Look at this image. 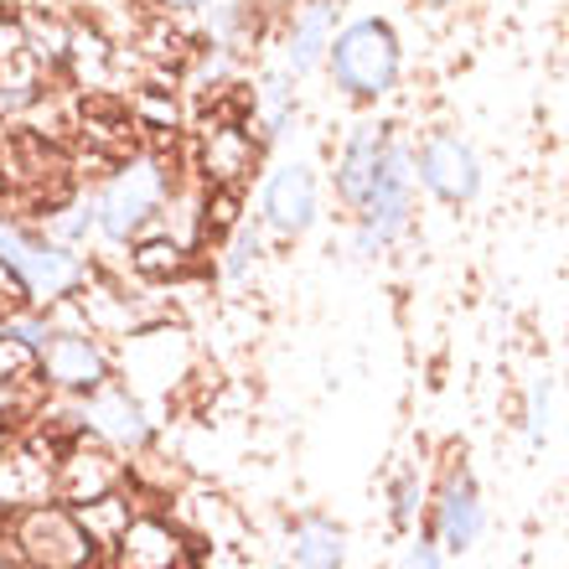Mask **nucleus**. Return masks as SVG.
<instances>
[{"label": "nucleus", "mask_w": 569, "mask_h": 569, "mask_svg": "<svg viewBox=\"0 0 569 569\" xmlns=\"http://www.w3.org/2000/svg\"><path fill=\"white\" fill-rule=\"evenodd\" d=\"M327 73L352 104H383L405 78V42L389 16H352L327 47Z\"/></svg>", "instance_id": "1"}, {"label": "nucleus", "mask_w": 569, "mask_h": 569, "mask_svg": "<svg viewBox=\"0 0 569 569\" xmlns=\"http://www.w3.org/2000/svg\"><path fill=\"white\" fill-rule=\"evenodd\" d=\"M337 0H300L296 16H290V31H284V58L280 68L290 78H306L327 62V47L337 37Z\"/></svg>", "instance_id": "12"}, {"label": "nucleus", "mask_w": 569, "mask_h": 569, "mask_svg": "<svg viewBox=\"0 0 569 569\" xmlns=\"http://www.w3.org/2000/svg\"><path fill=\"white\" fill-rule=\"evenodd\" d=\"M166 202V171L156 156H136V161H124L109 187L93 197V208H99V233L109 243H130L140 239L150 228V218L161 212Z\"/></svg>", "instance_id": "5"}, {"label": "nucleus", "mask_w": 569, "mask_h": 569, "mask_svg": "<svg viewBox=\"0 0 569 569\" xmlns=\"http://www.w3.org/2000/svg\"><path fill=\"white\" fill-rule=\"evenodd\" d=\"M37 378H42L47 389L89 399V393H99L114 378V368H109V352L93 342L89 331L58 327L37 342Z\"/></svg>", "instance_id": "8"}, {"label": "nucleus", "mask_w": 569, "mask_h": 569, "mask_svg": "<svg viewBox=\"0 0 569 569\" xmlns=\"http://www.w3.org/2000/svg\"><path fill=\"white\" fill-rule=\"evenodd\" d=\"M11 549L21 569H93L99 533L62 502H27L11 518Z\"/></svg>", "instance_id": "3"}, {"label": "nucleus", "mask_w": 569, "mask_h": 569, "mask_svg": "<svg viewBox=\"0 0 569 569\" xmlns=\"http://www.w3.org/2000/svg\"><path fill=\"white\" fill-rule=\"evenodd\" d=\"M399 569H446V549L435 543L430 528H420V539L405 549V559H399Z\"/></svg>", "instance_id": "20"}, {"label": "nucleus", "mask_w": 569, "mask_h": 569, "mask_svg": "<svg viewBox=\"0 0 569 569\" xmlns=\"http://www.w3.org/2000/svg\"><path fill=\"white\" fill-rule=\"evenodd\" d=\"M161 6L177 16H192V11H202V6H212V0H161Z\"/></svg>", "instance_id": "21"}, {"label": "nucleus", "mask_w": 569, "mask_h": 569, "mask_svg": "<svg viewBox=\"0 0 569 569\" xmlns=\"http://www.w3.org/2000/svg\"><path fill=\"white\" fill-rule=\"evenodd\" d=\"M52 481H58V492L68 497V502H78V508H93V502L114 497V487H120V461H114V450L73 446L58 461Z\"/></svg>", "instance_id": "14"}, {"label": "nucleus", "mask_w": 569, "mask_h": 569, "mask_svg": "<svg viewBox=\"0 0 569 569\" xmlns=\"http://www.w3.org/2000/svg\"><path fill=\"white\" fill-rule=\"evenodd\" d=\"M264 259V223L259 218H239L233 233H228V249H223V280H249Z\"/></svg>", "instance_id": "17"}, {"label": "nucleus", "mask_w": 569, "mask_h": 569, "mask_svg": "<svg viewBox=\"0 0 569 569\" xmlns=\"http://www.w3.org/2000/svg\"><path fill=\"white\" fill-rule=\"evenodd\" d=\"M415 146L409 140L393 136L389 150H383V166H378L373 177V192L362 202L352 218V254L373 259V254H389L393 243L405 239L409 228H415Z\"/></svg>", "instance_id": "2"}, {"label": "nucleus", "mask_w": 569, "mask_h": 569, "mask_svg": "<svg viewBox=\"0 0 569 569\" xmlns=\"http://www.w3.org/2000/svg\"><path fill=\"white\" fill-rule=\"evenodd\" d=\"M415 181L435 202L446 208H471L487 187V171H481L477 146L456 130H430V136L415 146Z\"/></svg>", "instance_id": "6"}, {"label": "nucleus", "mask_w": 569, "mask_h": 569, "mask_svg": "<svg viewBox=\"0 0 569 569\" xmlns=\"http://www.w3.org/2000/svg\"><path fill=\"white\" fill-rule=\"evenodd\" d=\"M389 140H393V130H389V124H373V120H362V124H352V130H347L342 150H337V171H331V187H337V197H342L347 212H358L362 202H368Z\"/></svg>", "instance_id": "11"}, {"label": "nucleus", "mask_w": 569, "mask_h": 569, "mask_svg": "<svg viewBox=\"0 0 569 569\" xmlns=\"http://www.w3.org/2000/svg\"><path fill=\"white\" fill-rule=\"evenodd\" d=\"M425 528L435 533V543L446 555H471L487 533V497H481V481L471 471H450L440 481V492L430 497V512H425Z\"/></svg>", "instance_id": "9"}, {"label": "nucleus", "mask_w": 569, "mask_h": 569, "mask_svg": "<svg viewBox=\"0 0 569 569\" xmlns=\"http://www.w3.org/2000/svg\"><path fill=\"white\" fill-rule=\"evenodd\" d=\"M0 270L16 274V284L37 306H52V300L73 296L78 284H83V274H89L73 249H62V243L31 233V228L11 223V218H0Z\"/></svg>", "instance_id": "4"}, {"label": "nucleus", "mask_w": 569, "mask_h": 569, "mask_svg": "<svg viewBox=\"0 0 569 569\" xmlns=\"http://www.w3.org/2000/svg\"><path fill=\"white\" fill-rule=\"evenodd\" d=\"M549 420H555V378H549V373H533V383H528V405H523L528 446H543Z\"/></svg>", "instance_id": "18"}, {"label": "nucleus", "mask_w": 569, "mask_h": 569, "mask_svg": "<svg viewBox=\"0 0 569 569\" xmlns=\"http://www.w3.org/2000/svg\"><path fill=\"white\" fill-rule=\"evenodd\" d=\"M114 569H197L192 539L156 512L124 518L114 533Z\"/></svg>", "instance_id": "10"}, {"label": "nucleus", "mask_w": 569, "mask_h": 569, "mask_svg": "<svg viewBox=\"0 0 569 569\" xmlns=\"http://www.w3.org/2000/svg\"><path fill=\"white\" fill-rule=\"evenodd\" d=\"M136 270L146 274V280H171V274L187 270V254H181V243H171V239L140 243V249H136Z\"/></svg>", "instance_id": "19"}, {"label": "nucleus", "mask_w": 569, "mask_h": 569, "mask_svg": "<svg viewBox=\"0 0 569 569\" xmlns=\"http://www.w3.org/2000/svg\"><path fill=\"white\" fill-rule=\"evenodd\" d=\"M259 223L274 239H306L321 223V177L311 161H280L259 187Z\"/></svg>", "instance_id": "7"}, {"label": "nucleus", "mask_w": 569, "mask_h": 569, "mask_svg": "<svg viewBox=\"0 0 569 569\" xmlns=\"http://www.w3.org/2000/svg\"><path fill=\"white\" fill-rule=\"evenodd\" d=\"M0 569H11V565H0Z\"/></svg>", "instance_id": "22"}, {"label": "nucleus", "mask_w": 569, "mask_h": 569, "mask_svg": "<svg viewBox=\"0 0 569 569\" xmlns=\"http://www.w3.org/2000/svg\"><path fill=\"white\" fill-rule=\"evenodd\" d=\"M290 569H347V528L327 512H306L290 533Z\"/></svg>", "instance_id": "15"}, {"label": "nucleus", "mask_w": 569, "mask_h": 569, "mask_svg": "<svg viewBox=\"0 0 569 569\" xmlns=\"http://www.w3.org/2000/svg\"><path fill=\"white\" fill-rule=\"evenodd\" d=\"M425 512H430V481H425L420 466H409L393 477V492H389V518L399 533H415L425 523Z\"/></svg>", "instance_id": "16"}, {"label": "nucleus", "mask_w": 569, "mask_h": 569, "mask_svg": "<svg viewBox=\"0 0 569 569\" xmlns=\"http://www.w3.org/2000/svg\"><path fill=\"white\" fill-rule=\"evenodd\" d=\"M83 425H89L99 440H109L114 450H146L150 446L146 405H140L130 389H114V383H104L99 393L83 399Z\"/></svg>", "instance_id": "13"}]
</instances>
